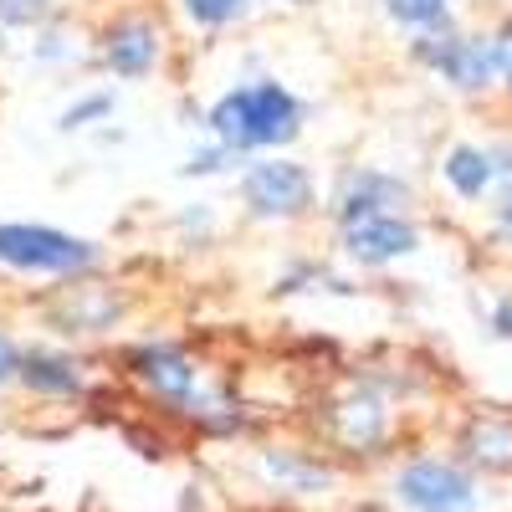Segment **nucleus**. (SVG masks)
Returning <instances> with one entry per match:
<instances>
[{"instance_id": "10", "label": "nucleus", "mask_w": 512, "mask_h": 512, "mask_svg": "<svg viewBox=\"0 0 512 512\" xmlns=\"http://www.w3.org/2000/svg\"><path fill=\"white\" fill-rule=\"evenodd\" d=\"M390 200H400V185L395 180H384V175H354L349 190H344V200H338V210H344V226H354V221L379 216V205H390Z\"/></svg>"}, {"instance_id": "2", "label": "nucleus", "mask_w": 512, "mask_h": 512, "mask_svg": "<svg viewBox=\"0 0 512 512\" xmlns=\"http://www.w3.org/2000/svg\"><path fill=\"white\" fill-rule=\"evenodd\" d=\"M98 256L93 241H77L52 226H0V262L21 272H77Z\"/></svg>"}, {"instance_id": "17", "label": "nucleus", "mask_w": 512, "mask_h": 512, "mask_svg": "<svg viewBox=\"0 0 512 512\" xmlns=\"http://www.w3.org/2000/svg\"><path fill=\"white\" fill-rule=\"evenodd\" d=\"M47 16V0H0V21H16V26H31Z\"/></svg>"}, {"instance_id": "7", "label": "nucleus", "mask_w": 512, "mask_h": 512, "mask_svg": "<svg viewBox=\"0 0 512 512\" xmlns=\"http://www.w3.org/2000/svg\"><path fill=\"white\" fill-rule=\"evenodd\" d=\"M108 67L113 72H123V77H139V72H149L154 67V57H159V31L149 26V21H123V26H113L108 31Z\"/></svg>"}, {"instance_id": "4", "label": "nucleus", "mask_w": 512, "mask_h": 512, "mask_svg": "<svg viewBox=\"0 0 512 512\" xmlns=\"http://www.w3.org/2000/svg\"><path fill=\"white\" fill-rule=\"evenodd\" d=\"M246 205L256 216H303L313 205V180L303 164H256L246 175Z\"/></svg>"}, {"instance_id": "5", "label": "nucleus", "mask_w": 512, "mask_h": 512, "mask_svg": "<svg viewBox=\"0 0 512 512\" xmlns=\"http://www.w3.org/2000/svg\"><path fill=\"white\" fill-rule=\"evenodd\" d=\"M420 57L431 62L436 72H446V82H456V88H466V93L487 88V82L497 77L492 41H482V36H446V41H425Z\"/></svg>"}, {"instance_id": "18", "label": "nucleus", "mask_w": 512, "mask_h": 512, "mask_svg": "<svg viewBox=\"0 0 512 512\" xmlns=\"http://www.w3.org/2000/svg\"><path fill=\"white\" fill-rule=\"evenodd\" d=\"M492 57H497V72L507 77V88H512V26H502L492 36Z\"/></svg>"}, {"instance_id": "20", "label": "nucleus", "mask_w": 512, "mask_h": 512, "mask_svg": "<svg viewBox=\"0 0 512 512\" xmlns=\"http://www.w3.org/2000/svg\"><path fill=\"white\" fill-rule=\"evenodd\" d=\"M16 369H21V359H16V349H11V338L0 333V384H6Z\"/></svg>"}, {"instance_id": "3", "label": "nucleus", "mask_w": 512, "mask_h": 512, "mask_svg": "<svg viewBox=\"0 0 512 512\" xmlns=\"http://www.w3.org/2000/svg\"><path fill=\"white\" fill-rule=\"evenodd\" d=\"M395 497L410 512H477V482L451 461H410L395 477Z\"/></svg>"}, {"instance_id": "11", "label": "nucleus", "mask_w": 512, "mask_h": 512, "mask_svg": "<svg viewBox=\"0 0 512 512\" xmlns=\"http://www.w3.org/2000/svg\"><path fill=\"white\" fill-rule=\"evenodd\" d=\"M338 436H344L349 446H374L379 436H384V410H379V400L374 395H354V400H344V410H338Z\"/></svg>"}, {"instance_id": "9", "label": "nucleus", "mask_w": 512, "mask_h": 512, "mask_svg": "<svg viewBox=\"0 0 512 512\" xmlns=\"http://www.w3.org/2000/svg\"><path fill=\"white\" fill-rule=\"evenodd\" d=\"M466 456L487 472H512V425L507 420H477L466 431Z\"/></svg>"}, {"instance_id": "14", "label": "nucleus", "mask_w": 512, "mask_h": 512, "mask_svg": "<svg viewBox=\"0 0 512 512\" xmlns=\"http://www.w3.org/2000/svg\"><path fill=\"white\" fill-rule=\"evenodd\" d=\"M262 466H267V477H277V482H287V487H297V492L328 487V472H323V466H308V461H297V456H287V451H272Z\"/></svg>"}, {"instance_id": "16", "label": "nucleus", "mask_w": 512, "mask_h": 512, "mask_svg": "<svg viewBox=\"0 0 512 512\" xmlns=\"http://www.w3.org/2000/svg\"><path fill=\"white\" fill-rule=\"evenodd\" d=\"M185 11L195 21H205V26H221V21H231V16L246 11V0H185Z\"/></svg>"}, {"instance_id": "12", "label": "nucleus", "mask_w": 512, "mask_h": 512, "mask_svg": "<svg viewBox=\"0 0 512 512\" xmlns=\"http://www.w3.org/2000/svg\"><path fill=\"white\" fill-rule=\"evenodd\" d=\"M446 180H451L466 200H477V195L492 185V159H487L482 149H472V144H456V149L446 154Z\"/></svg>"}, {"instance_id": "15", "label": "nucleus", "mask_w": 512, "mask_h": 512, "mask_svg": "<svg viewBox=\"0 0 512 512\" xmlns=\"http://www.w3.org/2000/svg\"><path fill=\"white\" fill-rule=\"evenodd\" d=\"M390 16L410 21V26H441L446 21V0H384Z\"/></svg>"}, {"instance_id": "6", "label": "nucleus", "mask_w": 512, "mask_h": 512, "mask_svg": "<svg viewBox=\"0 0 512 512\" xmlns=\"http://www.w3.org/2000/svg\"><path fill=\"white\" fill-rule=\"evenodd\" d=\"M415 226L395 221V216H369V221H354L344 226V246L349 256H359V262H395V256L415 251Z\"/></svg>"}, {"instance_id": "21", "label": "nucleus", "mask_w": 512, "mask_h": 512, "mask_svg": "<svg viewBox=\"0 0 512 512\" xmlns=\"http://www.w3.org/2000/svg\"><path fill=\"white\" fill-rule=\"evenodd\" d=\"M502 226L512 231V190H507V200H502Z\"/></svg>"}, {"instance_id": "1", "label": "nucleus", "mask_w": 512, "mask_h": 512, "mask_svg": "<svg viewBox=\"0 0 512 512\" xmlns=\"http://www.w3.org/2000/svg\"><path fill=\"white\" fill-rule=\"evenodd\" d=\"M210 128L226 149H251V144H287L297 134V103L287 88L277 82H262V88H241L226 93L216 108H210Z\"/></svg>"}, {"instance_id": "19", "label": "nucleus", "mask_w": 512, "mask_h": 512, "mask_svg": "<svg viewBox=\"0 0 512 512\" xmlns=\"http://www.w3.org/2000/svg\"><path fill=\"white\" fill-rule=\"evenodd\" d=\"M108 108H113L108 98H88V103H77V108H67V118H62V123H67V128H77V123H88V118H103Z\"/></svg>"}, {"instance_id": "8", "label": "nucleus", "mask_w": 512, "mask_h": 512, "mask_svg": "<svg viewBox=\"0 0 512 512\" xmlns=\"http://www.w3.org/2000/svg\"><path fill=\"white\" fill-rule=\"evenodd\" d=\"M134 369H139V379L149 384V390H159L169 400H190V390H195V369L175 349H139Z\"/></svg>"}, {"instance_id": "13", "label": "nucleus", "mask_w": 512, "mask_h": 512, "mask_svg": "<svg viewBox=\"0 0 512 512\" xmlns=\"http://www.w3.org/2000/svg\"><path fill=\"white\" fill-rule=\"evenodd\" d=\"M21 379L31 384V390H41V395H72L77 384H82L72 364L47 359V354H31V359H21Z\"/></svg>"}]
</instances>
